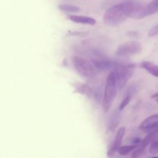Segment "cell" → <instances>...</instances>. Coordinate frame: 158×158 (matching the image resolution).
<instances>
[{
    "mask_svg": "<svg viewBox=\"0 0 158 158\" xmlns=\"http://www.w3.org/2000/svg\"><path fill=\"white\" fill-rule=\"evenodd\" d=\"M135 3L132 1H125L112 6L103 15V22L108 26H116L123 23L130 17Z\"/></svg>",
    "mask_w": 158,
    "mask_h": 158,
    "instance_id": "1",
    "label": "cell"
},
{
    "mask_svg": "<svg viewBox=\"0 0 158 158\" xmlns=\"http://www.w3.org/2000/svg\"><path fill=\"white\" fill-rule=\"evenodd\" d=\"M135 66L133 63H114L113 71L116 79V86L119 89H122L127 82L133 77L135 71Z\"/></svg>",
    "mask_w": 158,
    "mask_h": 158,
    "instance_id": "2",
    "label": "cell"
},
{
    "mask_svg": "<svg viewBox=\"0 0 158 158\" xmlns=\"http://www.w3.org/2000/svg\"><path fill=\"white\" fill-rule=\"evenodd\" d=\"M116 88L117 86H116L114 73L112 71L107 77L103 99H102V106L105 112H108L114 103L116 96Z\"/></svg>",
    "mask_w": 158,
    "mask_h": 158,
    "instance_id": "3",
    "label": "cell"
},
{
    "mask_svg": "<svg viewBox=\"0 0 158 158\" xmlns=\"http://www.w3.org/2000/svg\"><path fill=\"white\" fill-rule=\"evenodd\" d=\"M72 63L77 73L85 78H91L96 75V70L91 63L81 56L72 57Z\"/></svg>",
    "mask_w": 158,
    "mask_h": 158,
    "instance_id": "4",
    "label": "cell"
},
{
    "mask_svg": "<svg viewBox=\"0 0 158 158\" xmlns=\"http://www.w3.org/2000/svg\"><path fill=\"white\" fill-rule=\"evenodd\" d=\"M142 51V46L137 41H128L119 45L116 55L119 57H129L139 54Z\"/></svg>",
    "mask_w": 158,
    "mask_h": 158,
    "instance_id": "5",
    "label": "cell"
},
{
    "mask_svg": "<svg viewBox=\"0 0 158 158\" xmlns=\"http://www.w3.org/2000/svg\"><path fill=\"white\" fill-rule=\"evenodd\" d=\"M91 63L94 68L99 70H108L113 67L115 62L112 61L108 57L96 52L91 57Z\"/></svg>",
    "mask_w": 158,
    "mask_h": 158,
    "instance_id": "6",
    "label": "cell"
},
{
    "mask_svg": "<svg viewBox=\"0 0 158 158\" xmlns=\"http://www.w3.org/2000/svg\"><path fill=\"white\" fill-rule=\"evenodd\" d=\"M125 127H121L118 130L117 133H116V136H115L114 140H113L112 143V146L110 148V149L108 150V157H112L114 155L115 153L117 151L118 148L121 146V143H122V138H123V136L125 134Z\"/></svg>",
    "mask_w": 158,
    "mask_h": 158,
    "instance_id": "7",
    "label": "cell"
},
{
    "mask_svg": "<svg viewBox=\"0 0 158 158\" xmlns=\"http://www.w3.org/2000/svg\"><path fill=\"white\" fill-rule=\"evenodd\" d=\"M156 126H158V114H153L146 118L139 125V128L142 131L148 133Z\"/></svg>",
    "mask_w": 158,
    "mask_h": 158,
    "instance_id": "8",
    "label": "cell"
},
{
    "mask_svg": "<svg viewBox=\"0 0 158 158\" xmlns=\"http://www.w3.org/2000/svg\"><path fill=\"white\" fill-rule=\"evenodd\" d=\"M68 19H69L71 22H73V23H79V24L94 26L96 23V21L94 19L91 18V17L85 16V15H71L68 16Z\"/></svg>",
    "mask_w": 158,
    "mask_h": 158,
    "instance_id": "9",
    "label": "cell"
},
{
    "mask_svg": "<svg viewBox=\"0 0 158 158\" xmlns=\"http://www.w3.org/2000/svg\"><path fill=\"white\" fill-rule=\"evenodd\" d=\"M141 66L153 77H158V65L151 62L143 61L141 63Z\"/></svg>",
    "mask_w": 158,
    "mask_h": 158,
    "instance_id": "10",
    "label": "cell"
},
{
    "mask_svg": "<svg viewBox=\"0 0 158 158\" xmlns=\"http://www.w3.org/2000/svg\"><path fill=\"white\" fill-rule=\"evenodd\" d=\"M144 12L146 16L158 12V0H152L147 6L144 7Z\"/></svg>",
    "mask_w": 158,
    "mask_h": 158,
    "instance_id": "11",
    "label": "cell"
},
{
    "mask_svg": "<svg viewBox=\"0 0 158 158\" xmlns=\"http://www.w3.org/2000/svg\"><path fill=\"white\" fill-rule=\"evenodd\" d=\"M58 9L61 12H65V13H77L80 12V8L78 6H74V5L70 4H61L58 6Z\"/></svg>",
    "mask_w": 158,
    "mask_h": 158,
    "instance_id": "12",
    "label": "cell"
},
{
    "mask_svg": "<svg viewBox=\"0 0 158 158\" xmlns=\"http://www.w3.org/2000/svg\"><path fill=\"white\" fill-rule=\"evenodd\" d=\"M138 144H133L132 145H126V146H120L117 150V152L119 153L120 155H127L129 154L130 152H133L135 150V148L137 147Z\"/></svg>",
    "mask_w": 158,
    "mask_h": 158,
    "instance_id": "13",
    "label": "cell"
},
{
    "mask_svg": "<svg viewBox=\"0 0 158 158\" xmlns=\"http://www.w3.org/2000/svg\"><path fill=\"white\" fill-rule=\"evenodd\" d=\"M119 121H120V116L119 114L118 113H115L112 114V116L111 117L109 121V128L111 130H114L116 127L119 124Z\"/></svg>",
    "mask_w": 158,
    "mask_h": 158,
    "instance_id": "14",
    "label": "cell"
},
{
    "mask_svg": "<svg viewBox=\"0 0 158 158\" xmlns=\"http://www.w3.org/2000/svg\"><path fill=\"white\" fill-rule=\"evenodd\" d=\"M78 92H80L81 94H85V95L88 96V97H90L91 94V89L88 87L86 85H81V86H79Z\"/></svg>",
    "mask_w": 158,
    "mask_h": 158,
    "instance_id": "15",
    "label": "cell"
},
{
    "mask_svg": "<svg viewBox=\"0 0 158 158\" xmlns=\"http://www.w3.org/2000/svg\"><path fill=\"white\" fill-rule=\"evenodd\" d=\"M150 153L151 154H158V140H154L150 147Z\"/></svg>",
    "mask_w": 158,
    "mask_h": 158,
    "instance_id": "16",
    "label": "cell"
},
{
    "mask_svg": "<svg viewBox=\"0 0 158 158\" xmlns=\"http://www.w3.org/2000/svg\"><path fill=\"white\" fill-rule=\"evenodd\" d=\"M130 99H131V97H129V96H126V97L124 98V100H122V103H120V105H119V111H122L124 109H125V107L127 106V105L130 102Z\"/></svg>",
    "mask_w": 158,
    "mask_h": 158,
    "instance_id": "17",
    "label": "cell"
},
{
    "mask_svg": "<svg viewBox=\"0 0 158 158\" xmlns=\"http://www.w3.org/2000/svg\"><path fill=\"white\" fill-rule=\"evenodd\" d=\"M137 91H138V86H136V84H133L132 86H130V87L128 89V91H127V93H128V95L127 96H129V97H131L132 96H133L134 94H136Z\"/></svg>",
    "mask_w": 158,
    "mask_h": 158,
    "instance_id": "18",
    "label": "cell"
},
{
    "mask_svg": "<svg viewBox=\"0 0 158 158\" xmlns=\"http://www.w3.org/2000/svg\"><path fill=\"white\" fill-rule=\"evenodd\" d=\"M158 34V24L156 25L155 26H153V27H152L151 29H150V31H149L148 32V35L150 37H153V36H155V35H156Z\"/></svg>",
    "mask_w": 158,
    "mask_h": 158,
    "instance_id": "19",
    "label": "cell"
},
{
    "mask_svg": "<svg viewBox=\"0 0 158 158\" xmlns=\"http://www.w3.org/2000/svg\"><path fill=\"white\" fill-rule=\"evenodd\" d=\"M152 98H153V99H156V101L158 102V94H154V95H153V96H152Z\"/></svg>",
    "mask_w": 158,
    "mask_h": 158,
    "instance_id": "20",
    "label": "cell"
}]
</instances>
